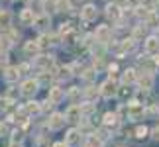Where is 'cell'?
<instances>
[{"label":"cell","instance_id":"f1b7e54d","mask_svg":"<svg viewBox=\"0 0 159 147\" xmlns=\"http://www.w3.org/2000/svg\"><path fill=\"white\" fill-rule=\"evenodd\" d=\"M18 69H20V73H26V71L30 69V65H20V67H18Z\"/></svg>","mask_w":159,"mask_h":147},{"label":"cell","instance_id":"e0dca14e","mask_svg":"<svg viewBox=\"0 0 159 147\" xmlns=\"http://www.w3.org/2000/svg\"><path fill=\"white\" fill-rule=\"evenodd\" d=\"M39 104L38 102H28L26 104V108H24V112H26V114H39Z\"/></svg>","mask_w":159,"mask_h":147},{"label":"cell","instance_id":"4fadbf2b","mask_svg":"<svg viewBox=\"0 0 159 147\" xmlns=\"http://www.w3.org/2000/svg\"><path fill=\"white\" fill-rule=\"evenodd\" d=\"M79 139H81V131L69 130V133H67V145H75V143H79Z\"/></svg>","mask_w":159,"mask_h":147},{"label":"cell","instance_id":"3957f363","mask_svg":"<svg viewBox=\"0 0 159 147\" xmlns=\"http://www.w3.org/2000/svg\"><path fill=\"white\" fill-rule=\"evenodd\" d=\"M128 116H130V120H139L143 116V106L139 102H132L128 106Z\"/></svg>","mask_w":159,"mask_h":147},{"label":"cell","instance_id":"8992f818","mask_svg":"<svg viewBox=\"0 0 159 147\" xmlns=\"http://www.w3.org/2000/svg\"><path fill=\"white\" fill-rule=\"evenodd\" d=\"M35 14H34V10H30V8H26V10H22V14H20V22L24 24V26H34L35 24Z\"/></svg>","mask_w":159,"mask_h":147},{"label":"cell","instance_id":"5b68a950","mask_svg":"<svg viewBox=\"0 0 159 147\" xmlns=\"http://www.w3.org/2000/svg\"><path fill=\"white\" fill-rule=\"evenodd\" d=\"M145 51H148L149 55H157L159 53V38L151 35V38L145 39Z\"/></svg>","mask_w":159,"mask_h":147},{"label":"cell","instance_id":"cb8c5ba5","mask_svg":"<svg viewBox=\"0 0 159 147\" xmlns=\"http://www.w3.org/2000/svg\"><path fill=\"white\" fill-rule=\"evenodd\" d=\"M38 65L39 67H49L51 65V59L49 57H41V59H38Z\"/></svg>","mask_w":159,"mask_h":147},{"label":"cell","instance_id":"8fae6325","mask_svg":"<svg viewBox=\"0 0 159 147\" xmlns=\"http://www.w3.org/2000/svg\"><path fill=\"white\" fill-rule=\"evenodd\" d=\"M65 122H67V120H65L63 114H53L51 120H49V127H51V130H61Z\"/></svg>","mask_w":159,"mask_h":147},{"label":"cell","instance_id":"9c48e42d","mask_svg":"<svg viewBox=\"0 0 159 147\" xmlns=\"http://www.w3.org/2000/svg\"><path fill=\"white\" fill-rule=\"evenodd\" d=\"M63 90H61L59 87H53V88H49V96H47V100L49 102H53V104H59L61 100H63Z\"/></svg>","mask_w":159,"mask_h":147},{"label":"cell","instance_id":"ffe728a7","mask_svg":"<svg viewBox=\"0 0 159 147\" xmlns=\"http://www.w3.org/2000/svg\"><path fill=\"white\" fill-rule=\"evenodd\" d=\"M89 147H102V139L98 136H90L89 137Z\"/></svg>","mask_w":159,"mask_h":147},{"label":"cell","instance_id":"603a6c76","mask_svg":"<svg viewBox=\"0 0 159 147\" xmlns=\"http://www.w3.org/2000/svg\"><path fill=\"white\" fill-rule=\"evenodd\" d=\"M10 24V14L8 12H0V26H8Z\"/></svg>","mask_w":159,"mask_h":147},{"label":"cell","instance_id":"83f0119b","mask_svg":"<svg viewBox=\"0 0 159 147\" xmlns=\"http://www.w3.org/2000/svg\"><path fill=\"white\" fill-rule=\"evenodd\" d=\"M153 139H157V141H159V126L153 127Z\"/></svg>","mask_w":159,"mask_h":147},{"label":"cell","instance_id":"2e32d148","mask_svg":"<svg viewBox=\"0 0 159 147\" xmlns=\"http://www.w3.org/2000/svg\"><path fill=\"white\" fill-rule=\"evenodd\" d=\"M71 8V0H55V10L57 12H67Z\"/></svg>","mask_w":159,"mask_h":147},{"label":"cell","instance_id":"4316f807","mask_svg":"<svg viewBox=\"0 0 159 147\" xmlns=\"http://www.w3.org/2000/svg\"><path fill=\"white\" fill-rule=\"evenodd\" d=\"M84 114H90V112H94V106H84V108H81Z\"/></svg>","mask_w":159,"mask_h":147},{"label":"cell","instance_id":"9a60e30c","mask_svg":"<svg viewBox=\"0 0 159 147\" xmlns=\"http://www.w3.org/2000/svg\"><path fill=\"white\" fill-rule=\"evenodd\" d=\"M104 126L106 127H116V126H118V116L112 114V112H108L104 116Z\"/></svg>","mask_w":159,"mask_h":147},{"label":"cell","instance_id":"5bb4252c","mask_svg":"<svg viewBox=\"0 0 159 147\" xmlns=\"http://www.w3.org/2000/svg\"><path fill=\"white\" fill-rule=\"evenodd\" d=\"M20 75H22V73H20V69H18V67H8V69H6V73H4L6 81H16Z\"/></svg>","mask_w":159,"mask_h":147},{"label":"cell","instance_id":"d4e9b609","mask_svg":"<svg viewBox=\"0 0 159 147\" xmlns=\"http://www.w3.org/2000/svg\"><path fill=\"white\" fill-rule=\"evenodd\" d=\"M79 94H81V90H79V88H71V90H69V96L73 98V100H75Z\"/></svg>","mask_w":159,"mask_h":147},{"label":"cell","instance_id":"7c38bea8","mask_svg":"<svg viewBox=\"0 0 159 147\" xmlns=\"http://www.w3.org/2000/svg\"><path fill=\"white\" fill-rule=\"evenodd\" d=\"M139 84H142V88L149 90L151 87H153V77H151L149 73H143V77H139Z\"/></svg>","mask_w":159,"mask_h":147},{"label":"cell","instance_id":"30bf717a","mask_svg":"<svg viewBox=\"0 0 159 147\" xmlns=\"http://www.w3.org/2000/svg\"><path fill=\"white\" fill-rule=\"evenodd\" d=\"M120 16H122V10H120L118 4H108V6H106V18H110V20L116 22Z\"/></svg>","mask_w":159,"mask_h":147},{"label":"cell","instance_id":"ba28073f","mask_svg":"<svg viewBox=\"0 0 159 147\" xmlns=\"http://www.w3.org/2000/svg\"><path fill=\"white\" fill-rule=\"evenodd\" d=\"M100 94L104 96V98L114 96L116 94V82L114 81H106L104 84H102V88H100Z\"/></svg>","mask_w":159,"mask_h":147},{"label":"cell","instance_id":"ac0fdd59","mask_svg":"<svg viewBox=\"0 0 159 147\" xmlns=\"http://www.w3.org/2000/svg\"><path fill=\"white\" fill-rule=\"evenodd\" d=\"M134 81H136V71H134V69H128V71H124L122 82H124V84H128V82H134Z\"/></svg>","mask_w":159,"mask_h":147},{"label":"cell","instance_id":"d6986e66","mask_svg":"<svg viewBox=\"0 0 159 147\" xmlns=\"http://www.w3.org/2000/svg\"><path fill=\"white\" fill-rule=\"evenodd\" d=\"M38 51H39V43H38V41H28V43H26V53L35 55Z\"/></svg>","mask_w":159,"mask_h":147},{"label":"cell","instance_id":"7402d4cb","mask_svg":"<svg viewBox=\"0 0 159 147\" xmlns=\"http://www.w3.org/2000/svg\"><path fill=\"white\" fill-rule=\"evenodd\" d=\"M145 136H148V127H145V126H139L138 130H136V137L138 139H143Z\"/></svg>","mask_w":159,"mask_h":147},{"label":"cell","instance_id":"44dd1931","mask_svg":"<svg viewBox=\"0 0 159 147\" xmlns=\"http://www.w3.org/2000/svg\"><path fill=\"white\" fill-rule=\"evenodd\" d=\"M47 24H49V18L47 16H39L38 20H35V26L38 28H47Z\"/></svg>","mask_w":159,"mask_h":147},{"label":"cell","instance_id":"52a82bcc","mask_svg":"<svg viewBox=\"0 0 159 147\" xmlns=\"http://www.w3.org/2000/svg\"><path fill=\"white\" fill-rule=\"evenodd\" d=\"M94 38H96V41H100V43L110 41V28L108 26H98V28H96Z\"/></svg>","mask_w":159,"mask_h":147},{"label":"cell","instance_id":"f546056e","mask_svg":"<svg viewBox=\"0 0 159 147\" xmlns=\"http://www.w3.org/2000/svg\"><path fill=\"white\" fill-rule=\"evenodd\" d=\"M0 133H6V126L4 124H0Z\"/></svg>","mask_w":159,"mask_h":147},{"label":"cell","instance_id":"1f68e13d","mask_svg":"<svg viewBox=\"0 0 159 147\" xmlns=\"http://www.w3.org/2000/svg\"><path fill=\"white\" fill-rule=\"evenodd\" d=\"M128 2H132V4H138V2H139V0H128Z\"/></svg>","mask_w":159,"mask_h":147},{"label":"cell","instance_id":"4dcf8cb0","mask_svg":"<svg viewBox=\"0 0 159 147\" xmlns=\"http://www.w3.org/2000/svg\"><path fill=\"white\" fill-rule=\"evenodd\" d=\"M53 147H67V143H55Z\"/></svg>","mask_w":159,"mask_h":147},{"label":"cell","instance_id":"6da1fadb","mask_svg":"<svg viewBox=\"0 0 159 147\" xmlns=\"http://www.w3.org/2000/svg\"><path fill=\"white\" fill-rule=\"evenodd\" d=\"M38 87H39V82H38V81H34V78H28V81H24V82H22V94H26V96H34L35 92H38Z\"/></svg>","mask_w":159,"mask_h":147},{"label":"cell","instance_id":"484cf974","mask_svg":"<svg viewBox=\"0 0 159 147\" xmlns=\"http://www.w3.org/2000/svg\"><path fill=\"white\" fill-rule=\"evenodd\" d=\"M94 94H98V90H94V87H89V90H87V96H90V98H93Z\"/></svg>","mask_w":159,"mask_h":147},{"label":"cell","instance_id":"7a4b0ae2","mask_svg":"<svg viewBox=\"0 0 159 147\" xmlns=\"http://www.w3.org/2000/svg\"><path fill=\"white\" fill-rule=\"evenodd\" d=\"M81 16H83L84 22H93V20H96V16H98V10H96L94 4H87L81 10Z\"/></svg>","mask_w":159,"mask_h":147},{"label":"cell","instance_id":"277c9868","mask_svg":"<svg viewBox=\"0 0 159 147\" xmlns=\"http://www.w3.org/2000/svg\"><path fill=\"white\" fill-rule=\"evenodd\" d=\"M81 114H83L81 106L73 104V106H71V108L65 112V120H67V122H79V120H81Z\"/></svg>","mask_w":159,"mask_h":147}]
</instances>
